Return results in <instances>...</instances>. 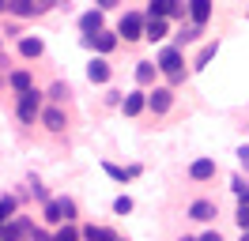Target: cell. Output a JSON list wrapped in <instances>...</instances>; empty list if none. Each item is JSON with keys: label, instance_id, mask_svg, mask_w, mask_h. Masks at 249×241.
Segmentation results:
<instances>
[{"label": "cell", "instance_id": "ac0fdd59", "mask_svg": "<svg viewBox=\"0 0 249 241\" xmlns=\"http://www.w3.org/2000/svg\"><path fill=\"white\" fill-rule=\"evenodd\" d=\"M8 83H12V90H19V94H27V90H34V79H31V72H12L8 75Z\"/></svg>", "mask_w": 249, "mask_h": 241}, {"label": "cell", "instance_id": "7402d4cb", "mask_svg": "<svg viewBox=\"0 0 249 241\" xmlns=\"http://www.w3.org/2000/svg\"><path fill=\"white\" fill-rule=\"evenodd\" d=\"M200 34H204V27H196V23H189V27H181V30H178V49H181V45H189V42H196Z\"/></svg>", "mask_w": 249, "mask_h": 241}, {"label": "cell", "instance_id": "6da1fadb", "mask_svg": "<svg viewBox=\"0 0 249 241\" xmlns=\"http://www.w3.org/2000/svg\"><path fill=\"white\" fill-rule=\"evenodd\" d=\"M155 68L166 75L170 83H181V79H185V57H181V49H178V45H166L155 57Z\"/></svg>", "mask_w": 249, "mask_h": 241}, {"label": "cell", "instance_id": "d590c367", "mask_svg": "<svg viewBox=\"0 0 249 241\" xmlns=\"http://www.w3.org/2000/svg\"><path fill=\"white\" fill-rule=\"evenodd\" d=\"M4 223H8V219H4V215H0V234H4Z\"/></svg>", "mask_w": 249, "mask_h": 241}, {"label": "cell", "instance_id": "4fadbf2b", "mask_svg": "<svg viewBox=\"0 0 249 241\" xmlns=\"http://www.w3.org/2000/svg\"><path fill=\"white\" fill-rule=\"evenodd\" d=\"M124 117H136V113H143L147 109V94L143 90H132V94H124Z\"/></svg>", "mask_w": 249, "mask_h": 241}, {"label": "cell", "instance_id": "5b68a950", "mask_svg": "<svg viewBox=\"0 0 249 241\" xmlns=\"http://www.w3.org/2000/svg\"><path fill=\"white\" fill-rule=\"evenodd\" d=\"M170 105H174V90L170 87H155L147 94V109H151V113H166Z\"/></svg>", "mask_w": 249, "mask_h": 241}, {"label": "cell", "instance_id": "ffe728a7", "mask_svg": "<svg viewBox=\"0 0 249 241\" xmlns=\"http://www.w3.org/2000/svg\"><path fill=\"white\" fill-rule=\"evenodd\" d=\"M155 64H151V60H140V64H136V83H140V87H147V83H151V79H155Z\"/></svg>", "mask_w": 249, "mask_h": 241}, {"label": "cell", "instance_id": "836d02e7", "mask_svg": "<svg viewBox=\"0 0 249 241\" xmlns=\"http://www.w3.org/2000/svg\"><path fill=\"white\" fill-rule=\"evenodd\" d=\"M31 241H53V238H49L46 230H38V226H34V230H31Z\"/></svg>", "mask_w": 249, "mask_h": 241}, {"label": "cell", "instance_id": "1f68e13d", "mask_svg": "<svg viewBox=\"0 0 249 241\" xmlns=\"http://www.w3.org/2000/svg\"><path fill=\"white\" fill-rule=\"evenodd\" d=\"M31 192L38 196V200H42V204H49V192H46V185H38V181H34V185H31Z\"/></svg>", "mask_w": 249, "mask_h": 241}, {"label": "cell", "instance_id": "f546056e", "mask_svg": "<svg viewBox=\"0 0 249 241\" xmlns=\"http://www.w3.org/2000/svg\"><path fill=\"white\" fill-rule=\"evenodd\" d=\"M238 226H242V234H249V204H238Z\"/></svg>", "mask_w": 249, "mask_h": 241}, {"label": "cell", "instance_id": "ba28073f", "mask_svg": "<svg viewBox=\"0 0 249 241\" xmlns=\"http://www.w3.org/2000/svg\"><path fill=\"white\" fill-rule=\"evenodd\" d=\"M215 215H219V207L212 200H193V204H189V219H196V223H212Z\"/></svg>", "mask_w": 249, "mask_h": 241}, {"label": "cell", "instance_id": "e575fe53", "mask_svg": "<svg viewBox=\"0 0 249 241\" xmlns=\"http://www.w3.org/2000/svg\"><path fill=\"white\" fill-rule=\"evenodd\" d=\"M196 241H223V234H219V230H208V234H204V238H196Z\"/></svg>", "mask_w": 249, "mask_h": 241}, {"label": "cell", "instance_id": "8992f818", "mask_svg": "<svg viewBox=\"0 0 249 241\" xmlns=\"http://www.w3.org/2000/svg\"><path fill=\"white\" fill-rule=\"evenodd\" d=\"M185 8L178 4V0H151V8H147V19H170V15H181Z\"/></svg>", "mask_w": 249, "mask_h": 241}, {"label": "cell", "instance_id": "e0dca14e", "mask_svg": "<svg viewBox=\"0 0 249 241\" xmlns=\"http://www.w3.org/2000/svg\"><path fill=\"white\" fill-rule=\"evenodd\" d=\"M79 238H83V241H113L117 234L106 230V226H83V230H79Z\"/></svg>", "mask_w": 249, "mask_h": 241}, {"label": "cell", "instance_id": "9c48e42d", "mask_svg": "<svg viewBox=\"0 0 249 241\" xmlns=\"http://www.w3.org/2000/svg\"><path fill=\"white\" fill-rule=\"evenodd\" d=\"M79 30H83V38H94V34H102V12L91 8V12L79 15Z\"/></svg>", "mask_w": 249, "mask_h": 241}, {"label": "cell", "instance_id": "4316f807", "mask_svg": "<svg viewBox=\"0 0 249 241\" xmlns=\"http://www.w3.org/2000/svg\"><path fill=\"white\" fill-rule=\"evenodd\" d=\"M57 204H61V215H64V223H72V219H76V200H68V196H61Z\"/></svg>", "mask_w": 249, "mask_h": 241}, {"label": "cell", "instance_id": "74e56055", "mask_svg": "<svg viewBox=\"0 0 249 241\" xmlns=\"http://www.w3.org/2000/svg\"><path fill=\"white\" fill-rule=\"evenodd\" d=\"M242 204H249V192H246V200H242Z\"/></svg>", "mask_w": 249, "mask_h": 241}, {"label": "cell", "instance_id": "9a60e30c", "mask_svg": "<svg viewBox=\"0 0 249 241\" xmlns=\"http://www.w3.org/2000/svg\"><path fill=\"white\" fill-rule=\"evenodd\" d=\"M189 15H193L196 27H204V23L212 19V0H193V4H189Z\"/></svg>", "mask_w": 249, "mask_h": 241}, {"label": "cell", "instance_id": "7a4b0ae2", "mask_svg": "<svg viewBox=\"0 0 249 241\" xmlns=\"http://www.w3.org/2000/svg\"><path fill=\"white\" fill-rule=\"evenodd\" d=\"M143 30H147V15H140V12H124V15H121V27H117V34H121L124 42H140Z\"/></svg>", "mask_w": 249, "mask_h": 241}, {"label": "cell", "instance_id": "cb8c5ba5", "mask_svg": "<svg viewBox=\"0 0 249 241\" xmlns=\"http://www.w3.org/2000/svg\"><path fill=\"white\" fill-rule=\"evenodd\" d=\"M16 207H19L16 196H0V215H4V219H16Z\"/></svg>", "mask_w": 249, "mask_h": 241}, {"label": "cell", "instance_id": "f1b7e54d", "mask_svg": "<svg viewBox=\"0 0 249 241\" xmlns=\"http://www.w3.org/2000/svg\"><path fill=\"white\" fill-rule=\"evenodd\" d=\"M102 170H106L113 181H128V170H121V166H113V162H102Z\"/></svg>", "mask_w": 249, "mask_h": 241}, {"label": "cell", "instance_id": "ab89813d", "mask_svg": "<svg viewBox=\"0 0 249 241\" xmlns=\"http://www.w3.org/2000/svg\"><path fill=\"white\" fill-rule=\"evenodd\" d=\"M181 241H196V238H181Z\"/></svg>", "mask_w": 249, "mask_h": 241}, {"label": "cell", "instance_id": "2e32d148", "mask_svg": "<svg viewBox=\"0 0 249 241\" xmlns=\"http://www.w3.org/2000/svg\"><path fill=\"white\" fill-rule=\"evenodd\" d=\"M170 34V23L166 19H147V30H143V38H151V42H162Z\"/></svg>", "mask_w": 249, "mask_h": 241}, {"label": "cell", "instance_id": "30bf717a", "mask_svg": "<svg viewBox=\"0 0 249 241\" xmlns=\"http://www.w3.org/2000/svg\"><path fill=\"white\" fill-rule=\"evenodd\" d=\"M189 177L193 181H212L215 177V158H196V162L189 166Z\"/></svg>", "mask_w": 249, "mask_h": 241}, {"label": "cell", "instance_id": "8fae6325", "mask_svg": "<svg viewBox=\"0 0 249 241\" xmlns=\"http://www.w3.org/2000/svg\"><path fill=\"white\" fill-rule=\"evenodd\" d=\"M42 124H46L49 132H64V124H68V117H64V109H57V105H49V109H42Z\"/></svg>", "mask_w": 249, "mask_h": 241}, {"label": "cell", "instance_id": "3957f363", "mask_svg": "<svg viewBox=\"0 0 249 241\" xmlns=\"http://www.w3.org/2000/svg\"><path fill=\"white\" fill-rule=\"evenodd\" d=\"M16 113L23 124H34V117H42V94L38 90H27V94H19V105Z\"/></svg>", "mask_w": 249, "mask_h": 241}, {"label": "cell", "instance_id": "484cf974", "mask_svg": "<svg viewBox=\"0 0 249 241\" xmlns=\"http://www.w3.org/2000/svg\"><path fill=\"white\" fill-rule=\"evenodd\" d=\"M231 189H234V196H238V200H246V192H249V181L242 177V173H234V177H231Z\"/></svg>", "mask_w": 249, "mask_h": 241}, {"label": "cell", "instance_id": "f35d334b", "mask_svg": "<svg viewBox=\"0 0 249 241\" xmlns=\"http://www.w3.org/2000/svg\"><path fill=\"white\" fill-rule=\"evenodd\" d=\"M242 241H249V234H242Z\"/></svg>", "mask_w": 249, "mask_h": 241}, {"label": "cell", "instance_id": "8d00e7d4", "mask_svg": "<svg viewBox=\"0 0 249 241\" xmlns=\"http://www.w3.org/2000/svg\"><path fill=\"white\" fill-rule=\"evenodd\" d=\"M4 12H8V4H0V15H4Z\"/></svg>", "mask_w": 249, "mask_h": 241}, {"label": "cell", "instance_id": "44dd1931", "mask_svg": "<svg viewBox=\"0 0 249 241\" xmlns=\"http://www.w3.org/2000/svg\"><path fill=\"white\" fill-rule=\"evenodd\" d=\"M42 219H46L49 226L64 223V215H61V204H57V200H49V204H42Z\"/></svg>", "mask_w": 249, "mask_h": 241}, {"label": "cell", "instance_id": "d6986e66", "mask_svg": "<svg viewBox=\"0 0 249 241\" xmlns=\"http://www.w3.org/2000/svg\"><path fill=\"white\" fill-rule=\"evenodd\" d=\"M42 49H46V45H42V38H19V53H23L27 60L42 57Z\"/></svg>", "mask_w": 249, "mask_h": 241}, {"label": "cell", "instance_id": "603a6c76", "mask_svg": "<svg viewBox=\"0 0 249 241\" xmlns=\"http://www.w3.org/2000/svg\"><path fill=\"white\" fill-rule=\"evenodd\" d=\"M215 53H219V42H212V45H204V49H200V57L193 60V68H196V72H200V68H208V60L215 57Z\"/></svg>", "mask_w": 249, "mask_h": 241}, {"label": "cell", "instance_id": "60d3db41", "mask_svg": "<svg viewBox=\"0 0 249 241\" xmlns=\"http://www.w3.org/2000/svg\"><path fill=\"white\" fill-rule=\"evenodd\" d=\"M113 241H124V238H113Z\"/></svg>", "mask_w": 249, "mask_h": 241}, {"label": "cell", "instance_id": "5bb4252c", "mask_svg": "<svg viewBox=\"0 0 249 241\" xmlns=\"http://www.w3.org/2000/svg\"><path fill=\"white\" fill-rule=\"evenodd\" d=\"M83 45H87V49H98V53H109V49L117 45V34L102 30V34H94V38H83Z\"/></svg>", "mask_w": 249, "mask_h": 241}, {"label": "cell", "instance_id": "d6a6232c", "mask_svg": "<svg viewBox=\"0 0 249 241\" xmlns=\"http://www.w3.org/2000/svg\"><path fill=\"white\" fill-rule=\"evenodd\" d=\"M238 162H242V170L249 173V143H246V147H238Z\"/></svg>", "mask_w": 249, "mask_h": 241}, {"label": "cell", "instance_id": "4dcf8cb0", "mask_svg": "<svg viewBox=\"0 0 249 241\" xmlns=\"http://www.w3.org/2000/svg\"><path fill=\"white\" fill-rule=\"evenodd\" d=\"M113 211H117V215H128V211H132V196H117V200H113Z\"/></svg>", "mask_w": 249, "mask_h": 241}, {"label": "cell", "instance_id": "d4e9b609", "mask_svg": "<svg viewBox=\"0 0 249 241\" xmlns=\"http://www.w3.org/2000/svg\"><path fill=\"white\" fill-rule=\"evenodd\" d=\"M53 241H79V230L72 223H64L61 230H57V234H53Z\"/></svg>", "mask_w": 249, "mask_h": 241}, {"label": "cell", "instance_id": "7c38bea8", "mask_svg": "<svg viewBox=\"0 0 249 241\" xmlns=\"http://www.w3.org/2000/svg\"><path fill=\"white\" fill-rule=\"evenodd\" d=\"M109 64H106V57H94L91 64H87V79H91V83H109Z\"/></svg>", "mask_w": 249, "mask_h": 241}, {"label": "cell", "instance_id": "b9f144b4", "mask_svg": "<svg viewBox=\"0 0 249 241\" xmlns=\"http://www.w3.org/2000/svg\"><path fill=\"white\" fill-rule=\"evenodd\" d=\"M0 49H4V42H0Z\"/></svg>", "mask_w": 249, "mask_h": 241}, {"label": "cell", "instance_id": "52a82bcc", "mask_svg": "<svg viewBox=\"0 0 249 241\" xmlns=\"http://www.w3.org/2000/svg\"><path fill=\"white\" fill-rule=\"evenodd\" d=\"M53 4H31V0H12L8 4V12L19 15V19H31V15H46Z\"/></svg>", "mask_w": 249, "mask_h": 241}, {"label": "cell", "instance_id": "83f0119b", "mask_svg": "<svg viewBox=\"0 0 249 241\" xmlns=\"http://www.w3.org/2000/svg\"><path fill=\"white\" fill-rule=\"evenodd\" d=\"M68 94H72V90H68V83H61V79H57V83L49 87V98H53V102H64Z\"/></svg>", "mask_w": 249, "mask_h": 241}, {"label": "cell", "instance_id": "277c9868", "mask_svg": "<svg viewBox=\"0 0 249 241\" xmlns=\"http://www.w3.org/2000/svg\"><path fill=\"white\" fill-rule=\"evenodd\" d=\"M31 219H8L4 223V234H0V241H23V238H31Z\"/></svg>", "mask_w": 249, "mask_h": 241}]
</instances>
